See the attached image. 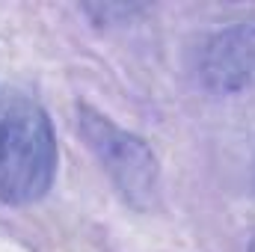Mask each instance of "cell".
Instances as JSON below:
<instances>
[{
	"mask_svg": "<svg viewBox=\"0 0 255 252\" xmlns=\"http://www.w3.org/2000/svg\"><path fill=\"white\" fill-rule=\"evenodd\" d=\"M57 136L48 113L21 92L0 89V202L33 205L57 178Z\"/></svg>",
	"mask_w": 255,
	"mask_h": 252,
	"instance_id": "cell-1",
	"label": "cell"
},
{
	"mask_svg": "<svg viewBox=\"0 0 255 252\" xmlns=\"http://www.w3.org/2000/svg\"><path fill=\"white\" fill-rule=\"evenodd\" d=\"M196 80L214 95H235L255 86V21L229 24L202 39Z\"/></svg>",
	"mask_w": 255,
	"mask_h": 252,
	"instance_id": "cell-3",
	"label": "cell"
},
{
	"mask_svg": "<svg viewBox=\"0 0 255 252\" xmlns=\"http://www.w3.org/2000/svg\"><path fill=\"white\" fill-rule=\"evenodd\" d=\"M77 133L130 208L148 211L160 190V163L151 145L89 104H77Z\"/></svg>",
	"mask_w": 255,
	"mask_h": 252,
	"instance_id": "cell-2",
	"label": "cell"
},
{
	"mask_svg": "<svg viewBox=\"0 0 255 252\" xmlns=\"http://www.w3.org/2000/svg\"><path fill=\"white\" fill-rule=\"evenodd\" d=\"M250 252H255V241H253V244H250Z\"/></svg>",
	"mask_w": 255,
	"mask_h": 252,
	"instance_id": "cell-4",
	"label": "cell"
}]
</instances>
